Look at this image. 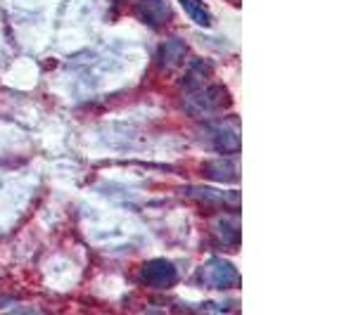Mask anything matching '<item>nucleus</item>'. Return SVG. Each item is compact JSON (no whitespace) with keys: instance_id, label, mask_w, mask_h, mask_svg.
I'll return each mask as SVG.
<instances>
[{"instance_id":"obj_2","label":"nucleus","mask_w":356,"mask_h":315,"mask_svg":"<svg viewBox=\"0 0 356 315\" xmlns=\"http://www.w3.org/2000/svg\"><path fill=\"white\" fill-rule=\"evenodd\" d=\"M200 278H202V284L209 289H233L240 287V273L238 268L233 266L231 261L226 259H209L200 271Z\"/></svg>"},{"instance_id":"obj_9","label":"nucleus","mask_w":356,"mask_h":315,"mask_svg":"<svg viewBox=\"0 0 356 315\" xmlns=\"http://www.w3.org/2000/svg\"><path fill=\"white\" fill-rule=\"evenodd\" d=\"M178 3H181L183 12L191 17L197 26H202V28L211 26V12H209V8L204 5V0H178Z\"/></svg>"},{"instance_id":"obj_4","label":"nucleus","mask_w":356,"mask_h":315,"mask_svg":"<svg viewBox=\"0 0 356 315\" xmlns=\"http://www.w3.org/2000/svg\"><path fill=\"white\" fill-rule=\"evenodd\" d=\"M140 280L147 287L171 289L174 284H178V268L169 259H152V261L143 263Z\"/></svg>"},{"instance_id":"obj_5","label":"nucleus","mask_w":356,"mask_h":315,"mask_svg":"<svg viewBox=\"0 0 356 315\" xmlns=\"http://www.w3.org/2000/svg\"><path fill=\"white\" fill-rule=\"evenodd\" d=\"M138 12L152 26H164L174 17L169 0H138Z\"/></svg>"},{"instance_id":"obj_7","label":"nucleus","mask_w":356,"mask_h":315,"mask_svg":"<svg viewBox=\"0 0 356 315\" xmlns=\"http://www.w3.org/2000/svg\"><path fill=\"white\" fill-rule=\"evenodd\" d=\"M211 81V65L207 60H193L191 62V69L186 71L183 76V88L191 93V90H197L202 88Z\"/></svg>"},{"instance_id":"obj_1","label":"nucleus","mask_w":356,"mask_h":315,"mask_svg":"<svg viewBox=\"0 0 356 315\" xmlns=\"http://www.w3.org/2000/svg\"><path fill=\"white\" fill-rule=\"evenodd\" d=\"M231 105L233 100L228 95V90L223 85H211V83H207L197 90H191L186 97V112L197 119H216Z\"/></svg>"},{"instance_id":"obj_6","label":"nucleus","mask_w":356,"mask_h":315,"mask_svg":"<svg viewBox=\"0 0 356 315\" xmlns=\"http://www.w3.org/2000/svg\"><path fill=\"white\" fill-rule=\"evenodd\" d=\"M238 176H240V166L238 162H231V159H216V162H209L204 166L207 180L233 182V180H238Z\"/></svg>"},{"instance_id":"obj_11","label":"nucleus","mask_w":356,"mask_h":315,"mask_svg":"<svg viewBox=\"0 0 356 315\" xmlns=\"http://www.w3.org/2000/svg\"><path fill=\"white\" fill-rule=\"evenodd\" d=\"M186 45H183V41H166L162 45V50H159V60H162L164 69H176L178 65H181V60L186 57Z\"/></svg>"},{"instance_id":"obj_3","label":"nucleus","mask_w":356,"mask_h":315,"mask_svg":"<svg viewBox=\"0 0 356 315\" xmlns=\"http://www.w3.org/2000/svg\"><path fill=\"white\" fill-rule=\"evenodd\" d=\"M207 135H209V145L223 154L240 152V128L238 119H219L207 126Z\"/></svg>"},{"instance_id":"obj_10","label":"nucleus","mask_w":356,"mask_h":315,"mask_svg":"<svg viewBox=\"0 0 356 315\" xmlns=\"http://www.w3.org/2000/svg\"><path fill=\"white\" fill-rule=\"evenodd\" d=\"M214 232L219 235V239L223 244H238L240 242V223L238 219H231V216H221L219 221L214 223Z\"/></svg>"},{"instance_id":"obj_8","label":"nucleus","mask_w":356,"mask_h":315,"mask_svg":"<svg viewBox=\"0 0 356 315\" xmlns=\"http://www.w3.org/2000/svg\"><path fill=\"white\" fill-rule=\"evenodd\" d=\"M188 197L197 199V202H204V204H238L240 194L238 192H221V190H214V187H188L186 190Z\"/></svg>"}]
</instances>
